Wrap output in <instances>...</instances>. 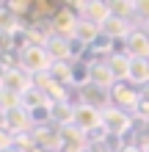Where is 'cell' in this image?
Listing matches in <instances>:
<instances>
[{"mask_svg":"<svg viewBox=\"0 0 149 152\" xmlns=\"http://www.w3.org/2000/svg\"><path fill=\"white\" fill-rule=\"evenodd\" d=\"M130 83H135V86L149 83V58H133V66H130Z\"/></svg>","mask_w":149,"mask_h":152,"instance_id":"18","label":"cell"},{"mask_svg":"<svg viewBox=\"0 0 149 152\" xmlns=\"http://www.w3.org/2000/svg\"><path fill=\"white\" fill-rule=\"evenodd\" d=\"M33 88V77L20 66H6L0 72V91H8V94H17L22 97L25 91Z\"/></svg>","mask_w":149,"mask_h":152,"instance_id":"2","label":"cell"},{"mask_svg":"<svg viewBox=\"0 0 149 152\" xmlns=\"http://www.w3.org/2000/svg\"><path fill=\"white\" fill-rule=\"evenodd\" d=\"M61 127H36V133H33V144H36L39 149H44V152H58L61 149Z\"/></svg>","mask_w":149,"mask_h":152,"instance_id":"9","label":"cell"},{"mask_svg":"<svg viewBox=\"0 0 149 152\" xmlns=\"http://www.w3.org/2000/svg\"><path fill=\"white\" fill-rule=\"evenodd\" d=\"M75 127L83 130L86 136H91L97 127H102V111L91 108V105L77 102V105H75Z\"/></svg>","mask_w":149,"mask_h":152,"instance_id":"5","label":"cell"},{"mask_svg":"<svg viewBox=\"0 0 149 152\" xmlns=\"http://www.w3.org/2000/svg\"><path fill=\"white\" fill-rule=\"evenodd\" d=\"M0 152H22V149H20V147H14V144H11V147H3V149H0Z\"/></svg>","mask_w":149,"mask_h":152,"instance_id":"25","label":"cell"},{"mask_svg":"<svg viewBox=\"0 0 149 152\" xmlns=\"http://www.w3.org/2000/svg\"><path fill=\"white\" fill-rule=\"evenodd\" d=\"M50 111H52V124H55V127L75 124V105H69V100L66 102H52Z\"/></svg>","mask_w":149,"mask_h":152,"instance_id":"15","label":"cell"},{"mask_svg":"<svg viewBox=\"0 0 149 152\" xmlns=\"http://www.w3.org/2000/svg\"><path fill=\"white\" fill-rule=\"evenodd\" d=\"M28 127H33L31 122V113L25 108H17V111H8L3 113V130L11 133V136H22V133H28Z\"/></svg>","mask_w":149,"mask_h":152,"instance_id":"8","label":"cell"},{"mask_svg":"<svg viewBox=\"0 0 149 152\" xmlns=\"http://www.w3.org/2000/svg\"><path fill=\"white\" fill-rule=\"evenodd\" d=\"M44 50L52 61H72V39H64V36H55L50 33L47 42H44Z\"/></svg>","mask_w":149,"mask_h":152,"instance_id":"11","label":"cell"},{"mask_svg":"<svg viewBox=\"0 0 149 152\" xmlns=\"http://www.w3.org/2000/svg\"><path fill=\"white\" fill-rule=\"evenodd\" d=\"M110 44H113V39H110V36H105V33H100L89 50H94V53H110ZM110 56H113V53H110Z\"/></svg>","mask_w":149,"mask_h":152,"instance_id":"22","label":"cell"},{"mask_svg":"<svg viewBox=\"0 0 149 152\" xmlns=\"http://www.w3.org/2000/svg\"><path fill=\"white\" fill-rule=\"evenodd\" d=\"M75 8H77V17L80 20H89V22H94V25H102L110 20V3H105V0H86V3H75Z\"/></svg>","mask_w":149,"mask_h":152,"instance_id":"4","label":"cell"},{"mask_svg":"<svg viewBox=\"0 0 149 152\" xmlns=\"http://www.w3.org/2000/svg\"><path fill=\"white\" fill-rule=\"evenodd\" d=\"M124 44H127V56L130 58H149V33L146 31H135L133 28V33L124 39Z\"/></svg>","mask_w":149,"mask_h":152,"instance_id":"12","label":"cell"},{"mask_svg":"<svg viewBox=\"0 0 149 152\" xmlns=\"http://www.w3.org/2000/svg\"><path fill=\"white\" fill-rule=\"evenodd\" d=\"M39 105H47V97L41 94L39 88H31V91L22 94V108L25 111H33V108H39Z\"/></svg>","mask_w":149,"mask_h":152,"instance_id":"21","label":"cell"},{"mask_svg":"<svg viewBox=\"0 0 149 152\" xmlns=\"http://www.w3.org/2000/svg\"><path fill=\"white\" fill-rule=\"evenodd\" d=\"M102 33V28L100 25H94V22H89V20H77V28H75V39L77 42H83V44H94V39H97Z\"/></svg>","mask_w":149,"mask_h":152,"instance_id":"17","label":"cell"},{"mask_svg":"<svg viewBox=\"0 0 149 152\" xmlns=\"http://www.w3.org/2000/svg\"><path fill=\"white\" fill-rule=\"evenodd\" d=\"M77 20H80V17H77L72 8H64V11H58V14L50 20V33H55V36H64V39H75Z\"/></svg>","mask_w":149,"mask_h":152,"instance_id":"6","label":"cell"},{"mask_svg":"<svg viewBox=\"0 0 149 152\" xmlns=\"http://www.w3.org/2000/svg\"><path fill=\"white\" fill-rule=\"evenodd\" d=\"M135 20L149 25V0H138L135 3Z\"/></svg>","mask_w":149,"mask_h":152,"instance_id":"23","label":"cell"},{"mask_svg":"<svg viewBox=\"0 0 149 152\" xmlns=\"http://www.w3.org/2000/svg\"><path fill=\"white\" fill-rule=\"evenodd\" d=\"M141 97L144 94H138L135 88H127L124 83H116L110 88V105H116V108H121V111H135L138 108V102H141Z\"/></svg>","mask_w":149,"mask_h":152,"instance_id":"7","label":"cell"},{"mask_svg":"<svg viewBox=\"0 0 149 152\" xmlns=\"http://www.w3.org/2000/svg\"><path fill=\"white\" fill-rule=\"evenodd\" d=\"M110 14L119 17V20H124V22H133L135 20V3L133 0H113L110 3Z\"/></svg>","mask_w":149,"mask_h":152,"instance_id":"19","label":"cell"},{"mask_svg":"<svg viewBox=\"0 0 149 152\" xmlns=\"http://www.w3.org/2000/svg\"><path fill=\"white\" fill-rule=\"evenodd\" d=\"M80 102L91 105V108H97V111H105V108H110V91L89 83L86 88H80Z\"/></svg>","mask_w":149,"mask_h":152,"instance_id":"10","label":"cell"},{"mask_svg":"<svg viewBox=\"0 0 149 152\" xmlns=\"http://www.w3.org/2000/svg\"><path fill=\"white\" fill-rule=\"evenodd\" d=\"M102 124H105V130L110 133V138H121V136L130 133V127H133V116H130L127 111L116 108V105H110V108L102 111Z\"/></svg>","mask_w":149,"mask_h":152,"instance_id":"3","label":"cell"},{"mask_svg":"<svg viewBox=\"0 0 149 152\" xmlns=\"http://www.w3.org/2000/svg\"><path fill=\"white\" fill-rule=\"evenodd\" d=\"M0 61H3V50H0Z\"/></svg>","mask_w":149,"mask_h":152,"instance_id":"27","label":"cell"},{"mask_svg":"<svg viewBox=\"0 0 149 152\" xmlns=\"http://www.w3.org/2000/svg\"><path fill=\"white\" fill-rule=\"evenodd\" d=\"M91 86H100V88H110L116 86V77H113V69L108 61H91Z\"/></svg>","mask_w":149,"mask_h":152,"instance_id":"13","label":"cell"},{"mask_svg":"<svg viewBox=\"0 0 149 152\" xmlns=\"http://www.w3.org/2000/svg\"><path fill=\"white\" fill-rule=\"evenodd\" d=\"M119 152H144V144H124Z\"/></svg>","mask_w":149,"mask_h":152,"instance_id":"24","label":"cell"},{"mask_svg":"<svg viewBox=\"0 0 149 152\" xmlns=\"http://www.w3.org/2000/svg\"><path fill=\"white\" fill-rule=\"evenodd\" d=\"M144 152H149V141H146V144H144Z\"/></svg>","mask_w":149,"mask_h":152,"instance_id":"26","label":"cell"},{"mask_svg":"<svg viewBox=\"0 0 149 152\" xmlns=\"http://www.w3.org/2000/svg\"><path fill=\"white\" fill-rule=\"evenodd\" d=\"M17 66L25 69L31 77H36V75L50 72L52 58L47 56V50H44V47H36V44H31V47H25L22 53H17Z\"/></svg>","mask_w":149,"mask_h":152,"instance_id":"1","label":"cell"},{"mask_svg":"<svg viewBox=\"0 0 149 152\" xmlns=\"http://www.w3.org/2000/svg\"><path fill=\"white\" fill-rule=\"evenodd\" d=\"M72 64H75V61H52V66H50V75L55 77L58 83L69 86V83H72Z\"/></svg>","mask_w":149,"mask_h":152,"instance_id":"20","label":"cell"},{"mask_svg":"<svg viewBox=\"0 0 149 152\" xmlns=\"http://www.w3.org/2000/svg\"><path fill=\"white\" fill-rule=\"evenodd\" d=\"M108 64L113 69V77H116V83H124L130 80V66H133V58L127 56V53H113L108 58Z\"/></svg>","mask_w":149,"mask_h":152,"instance_id":"14","label":"cell"},{"mask_svg":"<svg viewBox=\"0 0 149 152\" xmlns=\"http://www.w3.org/2000/svg\"><path fill=\"white\" fill-rule=\"evenodd\" d=\"M102 33H105V36H110L113 42H116V39H127L130 33H133V25L124 22V20H119V17H110V20L102 25Z\"/></svg>","mask_w":149,"mask_h":152,"instance_id":"16","label":"cell"}]
</instances>
